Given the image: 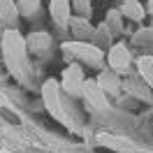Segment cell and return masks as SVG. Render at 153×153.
<instances>
[{
	"instance_id": "6da1fadb",
	"label": "cell",
	"mask_w": 153,
	"mask_h": 153,
	"mask_svg": "<svg viewBox=\"0 0 153 153\" xmlns=\"http://www.w3.org/2000/svg\"><path fill=\"white\" fill-rule=\"evenodd\" d=\"M0 49H2V58L10 67V72L16 79H26L28 76V47H26V37L21 35L16 28H10L2 33L0 39Z\"/></svg>"
},
{
	"instance_id": "7a4b0ae2",
	"label": "cell",
	"mask_w": 153,
	"mask_h": 153,
	"mask_svg": "<svg viewBox=\"0 0 153 153\" xmlns=\"http://www.w3.org/2000/svg\"><path fill=\"white\" fill-rule=\"evenodd\" d=\"M63 51L70 53V56L84 60L86 65H93V67H102L105 63V51L100 47H95L93 42H65L63 44Z\"/></svg>"
},
{
	"instance_id": "3957f363",
	"label": "cell",
	"mask_w": 153,
	"mask_h": 153,
	"mask_svg": "<svg viewBox=\"0 0 153 153\" xmlns=\"http://www.w3.org/2000/svg\"><path fill=\"white\" fill-rule=\"evenodd\" d=\"M42 97H44V102H47V109L51 116H56L60 123L65 125H72V118L63 111V105H60V84H58L56 79H49L44 81V86H42Z\"/></svg>"
},
{
	"instance_id": "277c9868",
	"label": "cell",
	"mask_w": 153,
	"mask_h": 153,
	"mask_svg": "<svg viewBox=\"0 0 153 153\" xmlns=\"http://www.w3.org/2000/svg\"><path fill=\"white\" fill-rule=\"evenodd\" d=\"M107 63H109V70L116 72L118 76L132 72V56L125 44H111L109 53H107Z\"/></svg>"
},
{
	"instance_id": "5b68a950",
	"label": "cell",
	"mask_w": 153,
	"mask_h": 153,
	"mask_svg": "<svg viewBox=\"0 0 153 153\" xmlns=\"http://www.w3.org/2000/svg\"><path fill=\"white\" fill-rule=\"evenodd\" d=\"M84 81H86V76H84V70L79 63H72V65H67L63 70V76H60V88L65 91L67 95H81V91H84Z\"/></svg>"
},
{
	"instance_id": "8992f818",
	"label": "cell",
	"mask_w": 153,
	"mask_h": 153,
	"mask_svg": "<svg viewBox=\"0 0 153 153\" xmlns=\"http://www.w3.org/2000/svg\"><path fill=\"white\" fill-rule=\"evenodd\" d=\"M81 95L86 97V102H88V105H93L95 109H107V107H109L107 95H105V91H102V86L97 84V79H86V81H84Z\"/></svg>"
},
{
	"instance_id": "52a82bcc",
	"label": "cell",
	"mask_w": 153,
	"mask_h": 153,
	"mask_svg": "<svg viewBox=\"0 0 153 153\" xmlns=\"http://www.w3.org/2000/svg\"><path fill=\"white\" fill-rule=\"evenodd\" d=\"M49 14L56 26L67 28L72 21V0H51L49 2Z\"/></svg>"
},
{
	"instance_id": "ba28073f",
	"label": "cell",
	"mask_w": 153,
	"mask_h": 153,
	"mask_svg": "<svg viewBox=\"0 0 153 153\" xmlns=\"http://www.w3.org/2000/svg\"><path fill=\"white\" fill-rule=\"evenodd\" d=\"M26 47H28V53L33 56H47L51 49V35L47 30H35L26 37Z\"/></svg>"
},
{
	"instance_id": "9c48e42d",
	"label": "cell",
	"mask_w": 153,
	"mask_h": 153,
	"mask_svg": "<svg viewBox=\"0 0 153 153\" xmlns=\"http://www.w3.org/2000/svg\"><path fill=\"white\" fill-rule=\"evenodd\" d=\"M19 7L16 0H0V23H5L7 28H14L19 23Z\"/></svg>"
},
{
	"instance_id": "30bf717a",
	"label": "cell",
	"mask_w": 153,
	"mask_h": 153,
	"mask_svg": "<svg viewBox=\"0 0 153 153\" xmlns=\"http://www.w3.org/2000/svg\"><path fill=\"white\" fill-rule=\"evenodd\" d=\"M70 28H72V33L76 35V42H88V39H93V33H95L93 26H91L86 19H81V16H72Z\"/></svg>"
},
{
	"instance_id": "8fae6325",
	"label": "cell",
	"mask_w": 153,
	"mask_h": 153,
	"mask_svg": "<svg viewBox=\"0 0 153 153\" xmlns=\"http://www.w3.org/2000/svg\"><path fill=\"white\" fill-rule=\"evenodd\" d=\"M118 12H121V16H123V19H130V21H144V16H146V7H144L139 0L123 2Z\"/></svg>"
},
{
	"instance_id": "7c38bea8",
	"label": "cell",
	"mask_w": 153,
	"mask_h": 153,
	"mask_svg": "<svg viewBox=\"0 0 153 153\" xmlns=\"http://www.w3.org/2000/svg\"><path fill=\"white\" fill-rule=\"evenodd\" d=\"M137 74L149 88H153V56H139L137 58Z\"/></svg>"
},
{
	"instance_id": "4fadbf2b",
	"label": "cell",
	"mask_w": 153,
	"mask_h": 153,
	"mask_svg": "<svg viewBox=\"0 0 153 153\" xmlns=\"http://www.w3.org/2000/svg\"><path fill=\"white\" fill-rule=\"evenodd\" d=\"M97 142L114 151H137L134 144H130L128 139H121V137H114V134H97Z\"/></svg>"
},
{
	"instance_id": "5bb4252c",
	"label": "cell",
	"mask_w": 153,
	"mask_h": 153,
	"mask_svg": "<svg viewBox=\"0 0 153 153\" xmlns=\"http://www.w3.org/2000/svg\"><path fill=\"white\" fill-rule=\"evenodd\" d=\"M97 84L102 86V91H109V93H116L118 86H121V81H118V74L111 72V70H105L102 74L97 76Z\"/></svg>"
},
{
	"instance_id": "9a60e30c",
	"label": "cell",
	"mask_w": 153,
	"mask_h": 153,
	"mask_svg": "<svg viewBox=\"0 0 153 153\" xmlns=\"http://www.w3.org/2000/svg\"><path fill=\"white\" fill-rule=\"evenodd\" d=\"M109 33H111V30H109V26H107V23H102V26H97L95 28V33H93V44H95V47H105V44H109Z\"/></svg>"
},
{
	"instance_id": "2e32d148",
	"label": "cell",
	"mask_w": 153,
	"mask_h": 153,
	"mask_svg": "<svg viewBox=\"0 0 153 153\" xmlns=\"http://www.w3.org/2000/svg\"><path fill=\"white\" fill-rule=\"evenodd\" d=\"M72 12H76L81 19L91 16V0H72Z\"/></svg>"
},
{
	"instance_id": "e0dca14e",
	"label": "cell",
	"mask_w": 153,
	"mask_h": 153,
	"mask_svg": "<svg viewBox=\"0 0 153 153\" xmlns=\"http://www.w3.org/2000/svg\"><path fill=\"white\" fill-rule=\"evenodd\" d=\"M16 7H19V14H33V12L39 10V0H19L16 2Z\"/></svg>"
},
{
	"instance_id": "ac0fdd59",
	"label": "cell",
	"mask_w": 153,
	"mask_h": 153,
	"mask_svg": "<svg viewBox=\"0 0 153 153\" xmlns=\"http://www.w3.org/2000/svg\"><path fill=\"white\" fill-rule=\"evenodd\" d=\"M107 26H109V30H121V12L118 10H111L109 12V16H107Z\"/></svg>"
},
{
	"instance_id": "d6986e66",
	"label": "cell",
	"mask_w": 153,
	"mask_h": 153,
	"mask_svg": "<svg viewBox=\"0 0 153 153\" xmlns=\"http://www.w3.org/2000/svg\"><path fill=\"white\" fill-rule=\"evenodd\" d=\"M146 14H151V16H153V0H149V5H146Z\"/></svg>"
},
{
	"instance_id": "ffe728a7",
	"label": "cell",
	"mask_w": 153,
	"mask_h": 153,
	"mask_svg": "<svg viewBox=\"0 0 153 153\" xmlns=\"http://www.w3.org/2000/svg\"><path fill=\"white\" fill-rule=\"evenodd\" d=\"M123 2H132V0H123Z\"/></svg>"
}]
</instances>
